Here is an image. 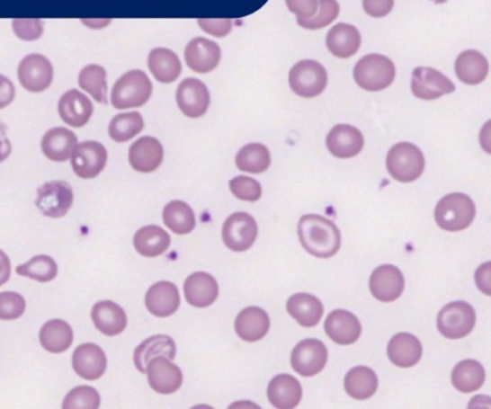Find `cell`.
<instances>
[{"label":"cell","instance_id":"obj_39","mask_svg":"<svg viewBox=\"0 0 491 409\" xmlns=\"http://www.w3.org/2000/svg\"><path fill=\"white\" fill-rule=\"evenodd\" d=\"M486 380L484 368L476 360L459 362L451 372V384L461 393H472L478 390Z\"/></svg>","mask_w":491,"mask_h":409},{"label":"cell","instance_id":"obj_22","mask_svg":"<svg viewBox=\"0 0 491 409\" xmlns=\"http://www.w3.org/2000/svg\"><path fill=\"white\" fill-rule=\"evenodd\" d=\"M145 301L150 314L166 318L177 312L181 305V296L174 283L160 281L147 290Z\"/></svg>","mask_w":491,"mask_h":409},{"label":"cell","instance_id":"obj_54","mask_svg":"<svg viewBox=\"0 0 491 409\" xmlns=\"http://www.w3.org/2000/svg\"><path fill=\"white\" fill-rule=\"evenodd\" d=\"M12 143L6 138L5 127L0 124V163L8 159L10 154H12Z\"/></svg>","mask_w":491,"mask_h":409},{"label":"cell","instance_id":"obj_4","mask_svg":"<svg viewBox=\"0 0 491 409\" xmlns=\"http://www.w3.org/2000/svg\"><path fill=\"white\" fill-rule=\"evenodd\" d=\"M356 84L368 92H379L388 88L396 78V67L392 60L382 55H368L356 64L353 70Z\"/></svg>","mask_w":491,"mask_h":409},{"label":"cell","instance_id":"obj_47","mask_svg":"<svg viewBox=\"0 0 491 409\" xmlns=\"http://www.w3.org/2000/svg\"><path fill=\"white\" fill-rule=\"evenodd\" d=\"M26 310V300L19 293H0V319L2 321H13L20 318Z\"/></svg>","mask_w":491,"mask_h":409},{"label":"cell","instance_id":"obj_3","mask_svg":"<svg viewBox=\"0 0 491 409\" xmlns=\"http://www.w3.org/2000/svg\"><path fill=\"white\" fill-rule=\"evenodd\" d=\"M476 217L473 200L464 193H451L437 203L435 220L444 231L458 232L466 229Z\"/></svg>","mask_w":491,"mask_h":409},{"label":"cell","instance_id":"obj_32","mask_svg":"<svg viewBox=\"0 0 491 409\" xmlns=\"http://www.w3.org/2000/svg\"><path fill=\"white\" fill-rule=\"evenodd\" d=\"M286 307H288L289 314L300 325L307 326V328L318 325L324 316V305L311 294H295L290 298Z\"/></svg>","mask_w":491,"mask_h":409},{"label":"cell","instance_id":"obj_17","mask_svg":"<svg viewBox=\"0 0 491 409\" xmlns=\"http://www.w3.org/2000/svg\"><path fill=\"white\" fill-rule=\"evenodd\" d=\"M405 280L400 269L386 264L376 268L370 278L372 296L382 303H392L404 292Z\"/></svg>","mask_w":491,"mask_h":409},{"label":"cell","instance_id":"obj_26","mask_svg":"<svg viewBox=\"0 0 491 409\" xmlns=\"http://www.w3.org/2000/svg\"><path fill=\"white\" fill-rule=\"evenodd\" d=\"M92 319L95 328L107 336L120 335L128 325L127 314L123 308L111 300L95 304L92 310Z\"/></svg>","mask_w":491,"mask_h":409},{"label":"cell","instance_id":"obj_2","mask_svg":"<svg viewBox=\"0 0 491 409\" xmlns=\"http://www.w3.org/2000/svg\"><path fill=\"white\" fill-rule=\"evenodd\" d=\"M153 84L141 70H131L118 78L111 93V103L114 109H138L149 102Z\"/></svg>","mask_w":491,"mask_h":409},{"label":"cell","instance_id":"obj_1","mask_svg":"<svg viewBox=\"0 0 491 409\" xmlns=\"http://www.w3.org/2000/svg\"><path fill=\"white\" fill-rule=\"evenodd\" d=\"M300 244L318 258L335 256L342 245V235L335 222L321 215H304L299 224Z\"/></svg>","mask_w":491,"mask_h":409},{"label":"cell","instance_id":"obj_45","mask_svg":"<svg viewBox=\"0 0 491 409\" xmlns=\"http://www.w3.org/2000/svg\"><path fill=\"white\" fill-rule=\"evenodd\" d=\"M100 395L93 387L81 386L75 387L67 395L63 409H98Z\"/></svg>","mask_w":491,"mask_h":409},{"label":"cell","instance_id":"obj_34","mask_svg":"<svg viewBox=\"0 0 491 409\" xmlns=\"http://www.w3.org/2000/svg\"><path fill=\"white\" fill-rule=\"evenodd\" d=\"M134 245L141 256L157 257L166 253L170 247L171 236L159 226H146L136 232Z\"/></svg>","mask_w":491,"mask_h":409},{"label":"cell","instance_id":"obj_37","mask_svg":"<svg viewBox=\"0 0 491 409\" xmlns=\"http://www.w3.org/2000/svg\"><path fill=\"white\" fill-rule=\"evenodd\" d=\"M378 387V376L367 366H357L345 377L346 393L356 400H368L376 393Z\"/></svg>","mask_w":491,"mask_h":409},{"label":"cell","instance_id":"obj_13","mask_svg":"<svg viewBox=\"0 0 491 409\" xmlns=\"http://www.w3.org/2000/svg\"><path fill=\"white\" fill-rule=\"evenodd\" d=\"M179 110L189 118L204 116L210 107V94L202 81L189 77L181 82L175 94Z\"/></svg>","mask_w":491,"mask_h":409},{"label":"cell","instance_id":"obj_23","mask_svg":"<svg viewBox=\"0 0 491 409\" xmlns=\"http://www.w3.org/2000/svg\"><path fill=\"white\" fill-rule=\"evenodd\" d=\"M329 339L339 344H353L360 339L362 325L353 314L345 310H335L328 315L325 323Z\"/></svg>","mask_w":491,"mask_h":409},{"label":"cell","instance_id":"obj_55","mask_svg":"<svg viewBox=\"0 0 491 409\" xmlns=\"http://www.w3.org/2000/svg\"><path fill=\"white\" fill-rule=\"evenodd\" d=\"M489 263L484 264L482 268L477 271V283H478L479 289H482L484 293L489 296Z\"/></svg>","mask_w":491,"mask_h":409},{"label":"cell","instance_id":"obj_50","mask_svg":"<svg viewBox=\"0 0 491 409\" xmlns=\"http://www.w3.org/2000/svg\"><path fill=\"white\" fill-rule=\"evenodd\" d=\"M200 27L206 33L214 35V37L222 38L229 34L232 30L231 20H199Z\"/></svg>","mask_w":491,"mask_h":409},{"label":"cell","instance_id":"obj_43","mask_svg":"<svg viewBox=\"0 0 491 409\" xmlns=\"http://www.w3.org/2000/svg\"><path fill=\"white\" fill-rule=\"evenodd\" d=\"M16 272L38 282H49L58 274V265L53 258L41 254L31 258L27 263L19 265Z\"/></svg>","mask_w":491,"mask_h":409},{"label":"cell","instance_id":"obj_56","mask_svg":"<svg viewBox=\"0 0 491 409\" xmlns=\"http://www.w3.org/2000/svg\"><path fill=\"white\" fill-rule=\"evenodd\" d=\"M432 2L435 3V4H443L447 0H432Z\"/></svg>","mask_w":491,"mask_h":409},{"label":"cell","instance_id":"obj_30","mask_svg":"<svg viewBox=\"0 0 491 409\" xmlns=\"http://www.w3.org/2000/svg\"><path fill=\"white\" fill-rule=\"evenodd\" d=\"M77 146V136L66 128H55L46 132L41 141V149L48 159L64 163L73 156Z\"/></svg>","mask_w":491,"mask_h":409},{"label":"cell","instance_id":"obj_46","mask_svg":"<svg viewBox=\"0 0 491 409\" xmlns=\"http://www.w3.org/2000/svg\"><path fill=\"white\" fill-rule=\"evenodd\" d=\"M229 189L237 199L248 200V202H256L263 195L260 182L255 179L246 177V175H239V177L232 179L229 182Z\"/></svg>","mask_w":491,"mask_h":409},{"label":"cell","instance_id":"obj_19","mask_svg":"<svg viewBox=\"0 0 491 409\" xmlns=\"http://www.w3.org/2000/svg\"><path fill=\"white\" fill-rule=\"evenodd\" d=\"M73 368L81 378L87 380L99 379L107 369L105 351L98 344H81L74 351Z\"/></svg>","mask_w":491,"mask_h":409},{"label":"cell","instance_id":"obj_14","mask_svg":"<svg viewBox=\"0 0 491 409\" xmlns=\"http://www.w3.org/2000/svg\"><path fill=\"white\" fill-rule=\"evenodd\" d=\"M411 89L415 98L435 100L453 93L455 85L440 71L432 67H417L412 74Z\"/></svg>","mask_w":491,"mask_h":409},{"label":"cell","instance_id":"obj_51","mask_svg":"<svg viewBox=\"0 0 491 409\" xmlns=\"http://www.w3.org/2000/svg\"><path fill=\"white\" fill-rule=\"evenodd\" d=\"M394 0H363L364 12L371 17H385L392 12Z\"/></svg>","mask_w":491,"mask_h":409},{"label":"cell","instance_id":"obj_5","mask_svg":"<svg viewBox=\"0 0 491 409\" xmlns=\"http://www.w3.org/2000/svg\"><path fill=\"white\" fill-rule=\"evenodd\" d=\"M424 167L425 160L422 150L412 143H397L387 156V170L397 182L415 181L421 177Z\"/></svg>","mask_w":491,"mask_h":409},{"label":"cell","instance_id":"obj_29","mask_svg":"<svg viewBox=\"0 0 491 409\" xmlns=\"http://www.w3.org/2000/svg\"><path fill=\"white\" fill-rule=\"evenodd\" d=\"M388 357L394 365L399 368H412L421 360L422 343L412 333H399L389 341Z\"/></svg>","mask_w":491,"mask_h":409},{"label":"cell","instance_id":"obj_35","mask_svg":"<svg viewBox=\"0 0 491 409\" xmlns=\"http://www.w3.org/2000/svg\"><path fill=\"white\" fill-rule=\"evenodd\" d=\"M455 73L459 80L465 84H479L486 80L489 73V64L482 53L469 49L459 55L455 62Z\"/></svg>","mask_w":491,"mask_h":409},{"label":"cell","instance_id":"obj_44","mask_svg":"<svg viewBox=\"0 0 491 409\" xmlns=\"http://www.w3.org/2000/svg\"><path fill=\"white\" fill-rule=\"evenodd\" d=\"M320 12L311 19H297V23L308 31L321 30L329 26L339 16L340 6L336 0H320Z\"/></svg>","mask_w":491,"mask_h":409},{"label":"cell","instance_id":"obj_42","mask_svg":"<svg viewBox=\"0 0 491 409\" xmlns=\"http://www.w3.org/2000/svg\"><path fill=\"white\" fill-rule=\"evenodd\" d=\"M107 73L102 66L91 64L82 69L78 84L100 103H107Z\"/></svg>","mask_w":491,"mask_h":409},{"label":"cell","instance_id":"obj_49","mask_svg":"<svg viewBox=\"0 0 491 409\" xmlns=\"http://www.w3.org/2000/svg\"><path fill=\"white\" fill-rule=\"evenodd\" d=\"M286 5L297 19H311L317 15L318 0H286Z\"/></svg>","mask_w":491,"mask_h":409},{"label":"cell","instance_id":"obj_16","mask_svg":"<svg viewBox=\"0 0 491 409\" xmlns=\"http://www.w3.org/2000/svg\"><path fill=\"white\" fill-rule=\"evenodd\" d=\"M147 373L149 386L156 393L170 395L182 387V369L171 362L170 359L165 357L152 359L147 368Z\"/></svg>","mask_w":491,"mask_h":409},{"label":"cell","instance_id":"obj_15","mask_svg":"<svg viewBox=\"0 0 491 409\" xmlns=\"http://www.w3.org/2000/svg\"><path fill=\"white\" fill-rule=\"evenodd\" d=\"M186 66L199 74H207L219 66L221 59L220 46L206 38H195L186 45Z\"/></svg>","mask_w":491,"mask_h":409},{"label":"cell","instance_id":"obj_20","mask_svg":"<svg viewBox=\"0 0 491 409\" xmlns=\"http://www.w3.org/2000/svg\"><path fill=\"white\" fill-rule=\"evenodd\" d=\"M58 112L64 123L73 128H82L91 120L94 106L84 93L71 89L60 98Z\"/></svg>","mask_w":491,"mask_h":409},{"label":"cell","instance_id":"obj_33","mask_svg":"<svg viewBox=\"0 0 491 409\" xmlns=\"http://www.w3.org/2000/svg\"><path fill=\"white\" fill-rule=\"evenodd\" d=\"M150 73L161 84H172L182 73V63L171 49L159 48L150 51L148 56Z\"/></svg>","mask_w":491,"mask_h":409},{"label":"cell","instance_id":"obj_52","mask_svg":"<svg viewBox=\"0 0 491 409\" xmlns=\"http://www.w3.org/2000/svg\"><path fill=\"white\" fill-rule=\"evenodd\" d=\"M15 85L4 75H0V110L8 107L15 99Z\"/></svg>","mask_w":491,"mask_h":409},{"label":"cell","instance_id":"obj_9","mask_svg":"<svg viewBox=\"0 0 491 409\" xmlns=\"http://www.w3.org/2000/svg\"><path fill=\"white\" fill-rule=\"evenodd\" d=\"M74 192L69 182L56 181L46 182L38 189L37 206L45 217H66L73 207Z\"/></svg>","mask_w":491,"mask_h":409},{"label":"cell","instance_id":"obj_38","mask_svg":"<svg viewBox=\"0 0 491 409\" xmlns=\"http://www.w3.org/2000/svg\"><path fill=\"white\" fill-rule=\"evenodd\" d=\"M164 224L175 235L185 236L195 229L196 218L192 208L183 200H172L163 211Z\"/></svg>","mask_w":491,"mask_h":409},{"label":"cell","instance_id":"obj_40","mask_svg":"<svg viewBox=\"0 0 491 409\" xmlns=\"http://www.w3.org/2000/svg\"><path fill=\"white\" fill-rule=\"evenodd\" d=\"M236 164L240 171L253 174L263 173L270 168V150L260 143H252V145L243 147L237 154Z\"/></svg>","mask_w":491,"mask_h":409},{"label":"cell","instance_id":"obj_24","mask_svg":"<svg viewBox=\"0 0 491 409\" xmlns=\"http://www.w3.org/2000/svg\"><path fill=\"white\" fill-rule=\"evenodd\" d=\"M270 316L263 308L252 307L244 308L237 316L235 328L237 335L246 342H256L270 332Z\"/></svg>","mask_w":491,"mask_h":409},{"label":"cell","instance_id":"obj_36","mask_svg":"<svg viewBox=\"0 0 491 409\" xmlns=\"http://www.w3.org/2000/svg\"><path fill=\"white\" fill-rule=\"evenodd\" d=\"M39 339L41 346L49 353H63L73 344L74 333L63 319H52L42 326Z\"/></svg>","mask_w":491,"mask_h":409},{"label":"cell","instance_id":"obj_25","mask_svg":"<svg viewBox=\"0 0 491 409\" xmlns=\"http://www.w3.org/2000/svg\"><path fill=\"white\" fill-rule=\"evenodd\" d=\"M184 296L192 307L200 308L210 307L219 296L217 280L207 272H195L185 280Z\"/></svg>","mask_w":491,"mask_h":409},{"label":"cell","instance_id":"obj_18","mask_svg":"<svg viewBox=\"0 0 491 409\" xmlns=\"http://www.w3.org/2000/svg\"><path fill=\"white\" fill-rule=\"evenodd\" d=\"M326 145L332 156L339 159H351L363 149L364 138L357 128L340 124L329 132Z\"/></svg>","mask_w":491,"mask_h":409},{"label":"cell","instance_id":"obj_53","mask_svg":"<svg viewBox=\"0 0 491 409\" xmlns=\"http://www.w3.org/2000/svg\"><path fill=\"white\" fill-rule=\"evenodd\" d=\"M12 275V263L4 251L0 250V286L9 281Z\"/></svg>","mask_w":491,"mask_h":409},{"label":"cell","instance_id":"obj_41","mask_svg":"<svg viewBox=\"0 0 491 409\" xmlns=\"http://www.w3.org/2000/svg\"><path fill=\"white\" fill-rule=\"evenodd\" d=\"M145 128L142 114L139 112L121 113L111 120L109 135L113 141L123 143L130 141Z\"/></svg>","mask_w":491,"mask_h":409},{"label":"cell","instance_id":"obj_27","mask_svg":"<svg viewBox=\"0 0 491 409\" xmlns=\"http://www.w3.org/2000/svg\"><path fill=\"white\" fill-rule=\"evenodd\" d=\"M268 400L279 409H292L302 400V386L293 376L279 375L268 386Z\"/></svg>","mask_w":491,"mask_h":409},{"label":"cell","instance_id":"obj_12","mask_svg":"<svg viewBox=\"0 0 491 409\" xmlns=\"http://www.w3.org/2000/svg\"><path fill=\"white\" fill-rule=\"evenodd\" d=\"M328 351L321 341L303 340L295 347L291 355L293 369L303 377H313L320 373L327 364Z\"/></svg>","mask_w":491,"mask_h":409},{"label":"cell","instance_id":"obj_7","mask_svg":"<svg viewBox=\"0 0 491 409\" xmlns=\"http://www.w3.org/2000/svg\"><path fill=\"white\" fill-rule=\"evenodd\" d=\"M476 325V312L465 301H454L446 305L437 317V328L444 337L462 339L472 332Z\"/></svg>","mask_w":491,"mask_h":409},{"label":"cell","instance_id":"obj_31","mask_svg":"<svg viewBox=\"0 0 491 409\" xmlns=\"http://www.w3.org/2000/svg\"><path fill=\"white\" fill-rule=\"evenodd\" d=\"M326 44L332 55L342 59L350 58L360 49L361 34L356 27L339 23L329 31Z\"/></svg>","mask_w":491,"mask_h":409},{"label":"cell","instance_id":"obj_6","mask_svg":"<svg viewBox=\"0 0 491 409\" xmlns=\"http://www.w3.org/2000/svg\"><path fill=\"white\" fill-rule=\"evenodd\" d=\"M289 82L300 98H317L327 87V71L317 60H302L290 71Z\"/></svg>","mask_w":491,"mask_h":409},{"label":"cell","instance_id":"obj_48","mask_svg":"<svg viewBox=\"0 0 491 409\" xmlns=\"http://www.w3.org/2000/svg\"><path fill=\"white\" fill-rule=\"evenodd\" d=\"M13 28L17 37L24 41L38 40L44 33L41 20H13Z\"/></svg>","mask_w":491,"mask_h":409},{"label":"cell","instance_id":"obj_8","mask_svg":"<svg viewBox=\"0 0 491 409\" xmlns=\"http://www.w3.org/2000/svg\"><path fill=\"white\" fill-rule=\"evenodd\" d=\"M259 235L255 218L246 213H235L228 218L222 227V240L229 250L244 253L254 245Z\"/></svg>","mask_w":491,"mask_h":409},{"label":"cell","instance_id":"obj_11","mask_svg":"<svg viewBox=\"0 0 491 409\" xmlns=\"http://www.w3.org/2000/svg\"><path fill=\"white\" fill-rule=\"evenodd\" d=\"M19 81L28 92L41 93L46 91L53 81L51 62L39 53L24 57L19 66Z\"/></svg>","mask_w":491,"mask_h":409},{"label":"cell","instance_id":"obj_10","mask_svg":"<svg viewBox=\"0 0 491 409\" xmlns=\"http://www.w3.org/2000/svg\"><path fill=\"white\" fill-rule=\"evenodd\" d=\"M107 150L102 143L85 141L75 147L71 164L77 177L93 179L98 177L106 167Z\"/></svg>","mask_w":491,"mask_h":409},{"label":"cell","instance_id":"obj_28","mask_svg":"<svg viewBox=\"0 0 491 409\" xmlns=\"http://www.w3.org/2000/svg\"><path fill=\"white\" fill-rule=\"evenodd\" d=\"M175 353H177V347L172 337L167 335L148 337L135 350V366L139 372L147 373V368L152 359L165 357L174 360Z\"/></svg>","mask_w":491,"mask_h":409},{"label":"cell","instance_id":"obj_21","mask_svg":"<svg viewBox=\"0 0 491 409\" xmlns=\"http://www.w3.org/2000/svg\"><path fill=\"white\" fill-rule=\"evenodd\" d=\"M164 160V148L159 139L145 136L129 149V163L135 171L150 173L160 167Z\"/></svg>","mask_w":491,"mask_h":409}]
</instances>
